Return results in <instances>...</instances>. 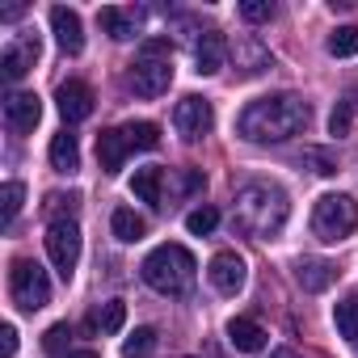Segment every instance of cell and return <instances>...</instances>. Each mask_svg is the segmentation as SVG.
I'll return each instance as SVG.
<instances>
[{
  "label": "cell",
  "instance_id": "1",
  "mask_svg": "<svg viewBox=\"0 0 358 358\" xmlns=\"http://www.w3.org/2000/svg\"><path fill=\"white\" fill-rule=\"evenodd\" d=\"M312 110L299 93H274V97H257L241 110L236 131L249 143H287L291 135H299L308 127Z\"/></svg>",
  "mask_w": 358,
  "mask_h": 358
},
{
  "label": "cell",
  "instance_id": "2",
  "mask_svg": "<svg viewBox=\"0 0 358 358\" xmlns=\"http://www.w3.org/2000/svg\"><path fill=\"white\" fill-rule=\"evenodd\" d=\"M287 215H291V203L278 186L270 182H249L236 190V203H232V224L253 236V241H274L282 228H287Z\"/></svg>",
  "mask_w": 358,
  "mask_h": 358
},
{
  "label": "cell",
  "instance_id": "3",
  "mask_svg": "<svg viewBox=\"0 0 358 358\" xmlns=\"http://www.w3.org/2000/svg\"><path fill=\"white\" fill-rule=\"evenodd\" d=\"M139 274L160 295H186L194 287V278H199V262H194V253L186 245H156L143 257Z\"/></svg>",
  "mask_w": 358,
  "mask_h": 358
},
{
  "label": "cell",
  "instance_id": "4",
  "mask_svg": "<svg viewBox=\"0 0 358 358\" xmlns=\"http://www.w3.org/2000/svg\"><path fill=\"white\" fill-rule=\"evenodd\" d=\"M127 80L148 101L160 97V93H169V85H173V43L169 38H148L139 47V59L131 64V76Z\"/></svg>",
  "mask_w": 358,
  "mask_h": 358
},
{
  "label": "cell",
  "instance_id": "5",
  "mask_svg": "<svg viewBox=\"0 0 358 358\" xmlns=\"http://www.w3.org/2000/svg\"><path fill=\"white\" fill-rule=\"evenodd\" d=\"M354 228H358V203H354L350 194H324V199H316V211H312V232H316L324 245L345 241Z\"/></svg>",
  "mask_w": 358,
  "mask_h": 358
},
{
  "label": "cell",
  "instance_id": "6",
  "mask_svg": "<svg viewBox=\"0 0 358 358\" xmlns=\"http://www.w3.org/2000/svg\"><path fill=\"white\" fill-rule=\"evenodd\" d=\"M9 295L22 312H43L51 303V278L38 262L30 257H17L13 270H9Z\"/></svg>",
  "mask_w": 358,
  "mask_h": 358
},
{
  "label": "cell",
  "instance_id": "7",
  "mask_svg": "<svg viewBox=\"0 0 358 358\" xmlns=\"http://www.w3.org/2000/svg\"><path fill=\"white\" fill-rule=\"evenodd\" d=\"M47 257H51L55 274L68 282L76 262H80V228H76V220H51V228H47Z\"/></svg>",
  "mask_w": 358,
  "mask_h": 358
},
{
  "label": "cell",
  "instance_id": "8",
  "mask_svg": "<svg viewBox=\"0 0 358 358\" xmlns=\"http://www.w3.org/2000/svg\"><path fill=\"white\" fill-rule=\"evenodd\" d=\"M173 127H177V135L182 139H203V135H211V127H215V110H211V101L207 97H182L173 106Z\"/></svg>",
  "mask_w": 358,
  "mask_h": 358
},
{
  "label": "cell",
  "instance_id": "9",
  "mask_svg": "<svg viewBox=\"0 0 358 358\" xmlns=\"http://www.w3.org/2000/svg\"><path fill=\"white\" fill-rule=\"evenodd\" d=\"M43 118V101L38 93H9L5 97V127L17 131V135H30Z\"/></svg>",
  "mask_w": 358,
  "mask_h": 358
},
{
  "label": "cell",
  "instance_id": "10",
  "mask_svg": "<svg viewBox=\"0 0 358 358\" xmlns=\"http://www.w3.org/2000/svg\"><path fill=\"white\" fill-rule=\"evenodd\" d=\"M207 278H211V287L220 295H236L245 287V262H241V253H232V249L215 253L211 266H207Z\"/></svg>",
  "mask_w": 358,
  "mask_h": 358
},
{
  "label": "cell",
  "instance_id": "11",
  "mask_svg": "<svg viewBox=\"0 0 358 358\" xmlns=\"http://www.w3.org/2000/svg\"><path fill=\"white\" fill-rule=\"evenodd\" d=\"M34 64H38V38H30V34L13 38V43L5 47V55H0V72H5L9 85H17Z\"/></svg>",
  "mask_w": 358,
  "mask_h": 358
},
{
  "label": "cell",
  "instance_id": "12",
  "mask_svg": "<svg viewBox=\"0 0 358 358\" xmlns=\"http://www.w3.org/2000/svg\"><path fill=\"white\" fill-rule=\"evenodd\" d=\"M55 106H59V114H64L68 122H85V118L93 114V89H89L85 80H64V85L55 89Z\"/></svg>",
  "mask_w": 358,
  "mask_h": 358
},
{
  "label": "cell",
  "instance_id": "13",
  "mask_svg": "<svg viewBox=\"0 0 358 358\" xmlns=\"http://www.w3.org/2000/svg\"><path fill=\"white\" fill-rule=\"evenodd\" d=\"M51 30H55V43H59L68 55H80V51H85V26H80V13H76V9L55 5V9H51Z\"/></svg>",
  "mask_w": 358,
  "mask_h": 358
},
{
  "label": "cell",
  "instance_id": "14",
  "mask_svg": "<svg viewBox=\"0 0 358 358\" xmlns=\"http://www.w3.org/2000/svg\"><path fill=\"white\" fill-rule=\"evenodd\" d=\"M224 55H228V43H224L220 30L199 34V43H194V72L199 76H215L224 68Z\"/></svg>",
  "mask_w": 358,
  "mask_h": 358
},
{
  "label": "cell",
  "instance_id": "15",
  "mask_svg": "<svg viewBox=\"0 0 358 358\" xmlns=\"http://www.w3.org/2000/svg\"><path fill=\"white\" fill-rule=\"evenodd\" d=\"M228 341H232V350H241V354H262V350L270 345V333H266L257 320L236 316V320H228Z\"/></svg>",
  "mask_w": 358,
  "mask_h": 358
},
{
  "label": "cell",
  "instance_id": "16",
  "mask_svg": "<svg viewBox=\"0 0 358 358\" xmlns=\"http://www.w3.org/2000/svg\"><path fill=\"white\" fill-rule=\"evenodd\" d=\"M127 156H131V143H127V131L122 127H110V131L97 135V160H101L106 173H118Z\"/></svg>",
  "mask_w": 358,
  "mask_h": 358
},
{
  "label": "cell",
  "instance_id": "17",
  "mask_svg": "<svg viewBox=\"0 0 358 358\" xmlns=\"http://www.w3.org/2000/svg\"><path fill=\"white\" fill-rule=\"evenodd\" d=\"M131 194L148 207H164V169L148 164V169H135L131 177Z\"/></svg>",
  "mask_w": 358,
  "mask_h": 358
},
{
  "label": "cell",
  "instance_id": "18",
  "mask_svg": "<svg viewBox=\"0 0 358 358\" xmlns=\"http://www.w3.org/2000/svg\"><path fill=\"white\" fill-rule=\"evenodd\" d=\"M97 26L110 34V38H118V43H127V38H135L139 34V13L135 9H101L97 13Z\"/></svg>",
  "mask_w": 358,
  "mask_h": 358
},
{
  "label": "cell",
  "instance_id": "19",
  "mask_svg": "<svg viewBox=\"0 0 358 358\" xmlns=\"http://www.w3.org/2000/svg\"><path fill=\"white\" fill-rule=\"evenodd\" d=\"M333 278H337V266L324 262V257H303V262L295 266V282H299L303 291H324Z\"/></svg>",
  "mask_w": 358,
  "mask_h": 358
},
{
  "label": "cell",
  "instance_id": "20",
  "mask_svg": "<svg viewBox=\"0 0 358 358\" xmlns=\"http://www.w3.org/2000/svg\"><path fill=\"white\" fill-rule=\"evenodd\" d=\"M51 169L55 173H76L80 169V143H76V135L72 131H59L55 139H51Z\"/></svg>",
  "mask_w": 358,
  "mask_h": 358
},
{
  "label": "cell",
  "instance_id": "21",
  "mask_svg": "<svg viewBox=\"0 0 358 358\" xmlns=\"http://www.w3.org/2000/svg\"><path fill=\"white\" fill-rule=\"evenodd\" d=\"M110 228H114V236H118L122 245H135V241H143V232H148V224H143L131 207H118V211L110 215Z\"/></svg>",
  "mask_w": 358,
  "mask_h": 358
},
{
  "label": "cell",
  "instance_id": "22",
  "mask_svg": "<svg viewBox=\"0 0 358 358\" xmlns=\"http://www.w3.org/2000/svg\"><path fill=\"white\" fill-rule=\"evenodd\" d=\"M333 324L345 341H358V295H345L337 308H333Z\"/></svg>",
  "mask_w": 358,
  "mask_h": 358
},
{
  "label": "cell",
  "instance_id": "23",
  "mask_svg": "<svg viewBox=\"0 0 358 358\" xmlns=\"http://www.w3.org/2000/svg\"><path fill=\"white\" fill-rule=\"evenodd\" d=\"M236 59H245V76H257L262 68H270V51H262V43L257 38H241L236 43Z\"/></svg>",
  "mask_w": 358,
  "mask_h": 358
},
{
  "label": "cell",
  "instance_id": "24",
  "mask_svg": "<svg viewBox=\"0 0 358 358\" xmlns=\"http://www.w3.org/2000/svg\"><path fill=\"white\" fill-rule=\"evenodd\" d=\"M93 324H97L101 333H118V329L127 324V303H122V299H110V303H101V308L93 312Z\"/></svg>",
  "mask_w": 358,
  "mask_h": 358
},
{
  "label": "cell",
  "instance_id": "25",
  "mask_svg": "<svg viewBox=\"0 0 358 358\" xmlns=\"http://www.w3.org/2000/svg\"><path fill=\"white\" fill-rule=\"evenodd\" d=\"M122 131H127V143H131V152H135V148L152 152V148L160 143V127H156V122H127Z\"/></svg>",
  "mask_w": 358,
  "mask_h": 358
},
{
  "label": "cell",
  "instance_id": "26",
  "mask_svg": "<svg viewBox=\"0 0 358 358\" xmlns=\"http://www.w3.org/2000/svg\"><path fill=\"white\" fill-rule=\"evenodd\" d=\"M329 55H337V59L358 55V26H341V30H333V34H329Z\"/></svg>",
  "mask_w": 358,
  "mask_h": 358
},
{
  "label": "cell",
  "instance_id": "27",
  "mask_svg": "<svg viewBox=\"0 0 358 358\" xmlns=\"http://www.w3.org/2000/svg\"><path fill=\"white\" fill-rule=\"evenodd\" d=\"M22 199H26V186H22V182H5V190H0V220H5V224L17 220Z\"/></svg>",
  "mask_w": 358,
  "mask_h": 358
},
{
  "label": "cell",
  "instance_id": "28",
  "mask_svg": "<svg viewBox=\"0 0 358 358\" xmlns=\"http://www.w3.org/2000/svg\"><path fill=\"white\" fill-rule=\"evenodd\" d=\"M122 354H127V358H148V354H156V329H135V333L122 341Z\"/></svg>",
  "mask_w": 358,
  "mask_h": 358
},
{
  "label": "cell",
  "instance_id": "29",
  "mask_svg": "<svg viewBox=\"0 0 358 358\" xmlns=\"http://www.w3.org/2000/svg\"><path fill=\"white\" fill-rule=\"evenodd\" d=\"M303 160H308L312 173H320V177H333V173H337V156H333L329 148H303Z\"/></svg>",
  "mask_w": 358,
  "mask_h": 358
},
{
  "label": "cell",
  "instance_id": "30",
  "mask_svg": "<svg viewBox=\"0 0 358 358\" xmlns=\"http://www.w3.org/2000/svg\"><path fill=\"white\" fill-rule=\"evenodd\" d=\"M215 224H220V211H215V207H199V211H190V215H186V228H190L194 236L215 232Z\"/></svg>",
  "mask_w": 358,
  "mask_h": 358
},
{
  "label": "cell",
  "instance_id": "31",
  "mask_svg": "<svg viewBox=\"0 0 358 358\" xmlns=\"http://www.w3.org/2000/svg\"><path fill=\"white\" fill-rule=\"evenodd\" d=\"M241 17L253 22V26H262V22L274 17V5H270V0H245V5H241Z\"/></svg>",
  "mask_w": 358,
  "mask_h": 358
},
{
  "label": "cell",
  "instance_id": "32",
  "mask_svg": "<svg viewBox=\"0 0 358 358\" xmlns=\"http://www.w3.org/2000/svg\"><path fill=\"white\" fill-rule=\"evenodd\" d=\"M76 203H80L76 194H51V199H47V211H51L55 220H72V211H76Z\"/></svg>",
  "mask_w": 358,
  "mask_h": 358
},
{
  "label": "cell",
  "instance_id": "33",
  "mask_svg": "<svg viewBox=\"0 0 358 358\" xmlns=\"http://www.w3.org/2000/svg\"><path fill=\"white\" fill-rule=\"evenodd\" d=\"M68 337H72V329H68V324H51V329H47V337H43L47 354H59V350L68 345Z\"/></svg>",
  "mask_w": 358,
  "mask_h": 358
},
{
  "label": "cell",
  "instance_id": "34",
  "mask_svg": "<svg viewBox=\"0 0 358 358\" xmlns=\"http://www.w3.org/2000/svg\"><path fill=\"white\" fill-rule=\"evenodd\" d=\"M350 122H354V114L337 101V110L329 114V135H345V131H350Z\"/></svg>",
  "mask_w": 358,
  "mask_h": 358
},
{
  "label": "cell",
  "instance_id": "35",
  "mask_svg": "<svg viewBox=\"0 0 358 358\" xmlns=\"http://www.w3.org/2000/svg\"><path fill=\"white\" fill-rule=\"evenodd\" d=\"M13 354H17V329L5 324L0 329V358H13Z\"/></svg>",
  "mask_w": 358,
  "mask_h": 358
},
{
  "label": "cell",
  "instance_id": "36",
  "mask_svg": "<svg viewBox=\"0 0 358 358\" xmlns=\"http://www.w3.org/2000/svg\"><path fill=\"white\" fill-rule=\"evenodd\" d=\"M341 106H345V110H350V114H358V85H354V89H350V93H345V97H341Z\"/></svg>",
  "mask_w": 358,
  "mask_h": 358
},
{
  "label": "cell",
  "instance_id": "37",
  "mask_svg": "<svg viewBox=\"0 0 358 358\" xmlns=\"http://www.w3.org/2000/svg\"><path fill=\"white\" fill-rule=\"evenodd\" d=\"M68 358H101L97 350H76V354H68Z\"/></svg>",
  "mask_w": 358,
  "mask_h": 358
},
{
  "label": "cell",
  "instance_id": "38",
  "mask_svg": "<svg viewBox=\"0 0 358 358\" xmlns=\"http://www.w3.org/2000/svg\"><path fill=\"white\" fill-rule=\"evenodd\" d=\"M270 358H299V354H295V350H287V345H282V350H274V354H270Z\"/></svg>",
  "mask_w": 358,
  "mask_h": 358
}]
</instances>
